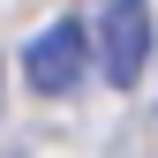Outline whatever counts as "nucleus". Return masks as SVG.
<instances>
[{
	"label": "nucleus",
	"instance_id": "obj_2",
	"mask_svg": "<svg viewBox=\"0 0 158 158\" xmlns=\"http://www.w3.org/2000/svg\"><path fill=\"white\" fill-rule=\"evenodd\" d=\"M98 53H106V83H135L143 75V53H151V0H106Z\"/></svg>",
	"mask_w": 158,
	"mask_h": 158
},
{
	"label": "nucleus",
	"instance_id": "obj_1",
	"mask_svg": "<svg viewBox=\"0 0 158 158\" xmlns=\"http://www.w3.org/2000/svg\"><path fill=\"white\" fill-rule=\"evenodd\" d=\"M83 15H60V23H45L23 45V75H30V90H45V98H60V90H75L83 83Z\"/></svg>",
	"mask_w": 158,
	"mask_h": 158
}]
</instances>
